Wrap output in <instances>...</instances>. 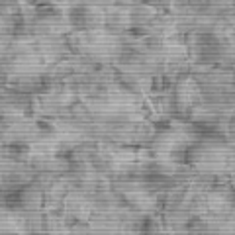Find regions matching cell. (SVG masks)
<instances>
[{"instance_id":"1","label":"cell","mask_w":235,"mask_h":235,"mask_svg":"<svg viewBox=\"0 0 235 235\" xmlns=\"http://www.w3.org/2000/svg\"><path fill=\"white\" fill-rule=\"evenodd\" d=\"M194 129L198 133H204V135H212L214 131H216V127L212 126V123H206V122H196L194 123Z\"/></svg>"},{"instance_id":"2","label":"cell","mask_w":235,"mask_h":235,"mask_svg":"<svg viewBox=\"0 0 235 235\" xmlns=\"http://www.w3.org/2000/svg\"><path fill=\"white\" fill-rule=\"evenodd\" d=\"M4 200H6L8 206H18L20 202H22V192H20V190H12V192H8V194H6Z\"/></svg>"},{"instance_id":"3","label":"cell","mask_w":235,"mask_h":235,"mask_svg":"<svg viewBox=\"0 0 235 235\" xmlns=\"http://www.w3.org/2000/svg\"><path fill=\"white\" fill-rule=\"evenodd\" d=\"M38 12L39 14H55V8L47 2H41V4H38Z\"/></svg>"},{"instance_id":"4","label":"cell","mask_w":235,"mask_h":235,"mask_svg":"<svg viewBox=\"0 0 235 235\" xmlns=\"http://www.w3.org/2000/svg\"><path fill=\"white\" fill-rule=\"evenodd\" d=\"M155 127H157V129H168L171 123H168L167 119H165V122H155Z\"/></svg>"},{"instance_id":"5","label":"cell","mask_w":235,"mask_h":235,"mask_svg":"<svg viewBox=\"0 0 235 235\" xmlns=\"http://www.w3.org/2000/svg\"><path fill=\"white\" fill-rule=\"evenodd\" d=\"M10 151H14V153H22V151H26V145H18V143H14V145H10Z\"/></svg>"},{"instance_id":"6","label":"cell","mask_w":235,"mask_h":235,"mask_svg":"<svg viewBox=\"0 0 235 235\" xmlns=\"http://www.w3.org/2000/svg\"><path fill=\"white\" fill-rule=\"evenodd\" d=\"M147 180H151V182H159V180H163V176L155 175V172H149V175H147Z\"/></svg>"},{"instance_id":"7","label":"cell","mask_w":235,"mask_h":235,"mask_svg":"<svg viewBox=\"0 0 235 235\" xmlns=\"http://www.w3.org/2000/svg\"><path fill=\"white\" fill-rule=\"evenodd\" d=\"M129 34L131 35H143V34H145V30H141V28H131Z\"/></svg>"},{"instance_id":"8","label":"cell","mask_w":235,"mask_h":235,"mask_svg":"<svg viewBox=\"0 0 235 235\" xmlns=\"http://www.w3.org/2000/svg\"><path fill=\"white\" fill-rule=\"evenodd\" d=\"M38 127H41V129H49L51 126H49L47 122H43V119H39V122H38Z\"/></svg>"}]
</instances>
